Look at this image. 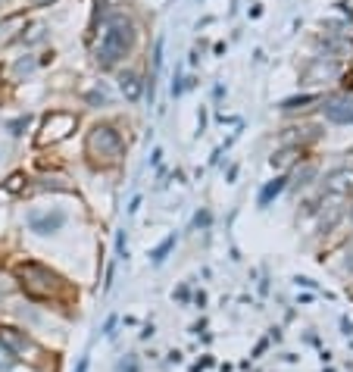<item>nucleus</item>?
Segmentation results:
<instances>
[{
  "instance_id": "8",
  "label": "nucleus",
  "mask_w": 353,
  "mask_h": 372,
  "mask_svg": "<svg viewBox=\"0 0 353 372\" xmlns=\"http://www.w3.org/2000/svg\"><path fill=\"white\" fill-rule=\"evenodd\" d=\"M25 32V16L16 13V16H7V19H0V48H7L13 41L22 38Z\"/></svg>"
},
{
  "instance_id": "3",
  "label": "nucleus",
  "mask_w": 353,
  "mask_h": 372,
  "mask_svg": "<svg viewBox=\"0 0 353 372\" xmlns=\"http://www.w3.org/2000/svg\"><path fill=\"white\" fill-rule=\"evenodd\" d=\"M85 150H88V156L94 163L113 166L122 156V138H119L116 129H109V125H97V129H91L88 141H85Z\"/></svg>"
},
{
  "instance_id": "18",
  "label": "nucleus",
  "mask_w": 353,
  "mask_h": 372,
  "mask_svg": "<svg viewBox=\"0 0 353 372\" xmlns=\"http://www.w3.org/2000/svg\"><path fill=\"white\" fill-rule=\"evenodd\" d=\"M266 347H269V341H259V344H257V351H253V357H259V353H263Z\"/></svg>"
},
{
  "instance_id": "13",
  "label": "nucleus",
  "mask_w": 353,
  "mask_h": 372,
  "mask_svg": "<svg viewBox=\"0 0 353 372\" xmlns=\"http://www.w3.org/2000/svg\"><path fill=\"white\" fill-rule=\"evenodd\" d=\"M297 154H300V147H285V150H279V154L272 156V166H288V163H291Z\"/></svg>"
},
{
  "instance_id": "5",
  "label": "nucleus",
  "mask_w": 353,
  "mask_h": 372,
  "mask_svg": "<svg viewBox=\"0 0 353 372\" xmlns=\"http://www.w3.org/2000/svg\"><path fill=\"white\" fill-rule=\"evenodd\" d=\"M75 129V116H69V113H50L47 119H44V132L38 135V144H56V141H63V138L69 135V132Z\"/></svg>"
},
{
  "instance_id": "11",
  "label": "nucleus",
  "mask_w": 353,
  "mask_h": 372,
  "mask_svg": "<svg viewBox=\"0 0 353 372\" xmlns=\"http://www.w3.org/2000/svg\"><path fill=\"white\" fill-rule=\"evenodd\" d=\"M285 185H288V178H275L272 185H266L263 194H259V207H269V200L272 197H279L281 191H285Z\"/></svg>"
},
{
  "instance_id": "16",
  "label": "nucleus",
  "mask_w": 353,
  "mask_h": 372,
  "mask_svg": "<svg viewBox=\"0 0 353 372\" xmlns=\"http://www.w3.org/2000/svg\"><path fill=\"white\" fill-rule=\"evenodd\" d=\"M344 266H347V269L353 272V241L347 244V251H344Z\"/></svg>"
},
{
  "instance_id": "15",
  "label": "nucleus",
  "mask_w": 353,
  "mask_h": 372,
  "mask_svg": "<svg viewBox=\"0 0 353 372\" xmlns=\"http://www.w3.org/2000/svg\"><path fill=\"white\" fill-rule=\"evenodd\" d=\"M119 372H141V366H138V360H135V353H129L125 360H119V366H116Z\"/></svg>"
},
{
  "instance_id": "2",
  "label": "nucleus",
  "mask_w": 353,
  "mask_h": 372,
  "mask_svg": "<svg viewBox=\"0 0 353 372\" xmlns=\"http://www.w3.org/2000/svg\"><path fill=\"white\" fill-rule=\"evenodd\" d=\"M16 278H19V288L28 294L32 300H50L56 291H60V276L47 266L34 263V260H25V263L16 266Z\"/></svg>"
},
{
  "instance_id": "17",
  "label": "nucleus",
  "mask_w": 353,
  "mask_h": 372,
  "mask_svg": "<svg viewBox=\"0 0 353 372\" xmlns=\"http://www.w3.org/2000/svg\"><path fill=\"white\" fill-rule=\"evenodd\" d=\"M7 188H10V191H19V188H22V176H13V178H10Z\"/></svg>"
},
{
  "instance_id": "12",
  "label": "nucleus",
  "mask_w": 353,
  "mask_h": 372,
  "mask_svg": "<svg viewBox=\"0 0 353 372\" xmlns=\"http://www.w3.org/2000/svg\"><path fill=\"white\" fill-rule=\"evenodd\" d=\"M172 247H175V235H172V238H166V241L160 244V247H156L153 254H150V260H153V263L160 266V263H163L166 257H169V251H172Z\"/></svg>"
},
{
  "instance_id": "6",
  "label": "nucleus",
  "mask_w": 353,
  "mask_h": 372,
  "mask_svg": "<svg viewBox=\"0 0 353 372\" xmlns=\"http://www.w3.org/2000/svg\"><path fill=\"white\" fill-rule=\"evenodd\" d=\"M66 225V213L63 210H34L28 213V229L34 235H54Z\"/></svg>"
},
{
  "instance_id": "10",
  "label": "nucleus",
  "mask_w": 353,
  "mask_h": 372,
  "mask_svg": "<svg viewBox=\"0 0 353 372\" xmlns=\"http://www.w3.org/2000/svg\"><path fill=\"white\" fill-rule=\"evenodd\" d=\"M291 178H294V185H297V188H303V185H310L312 178H316V163H303V166H297Z\"/></svg>"
},
{
  "instance_id": "9",
  "label": "nucleus",
  "mask_w": 353,
  "mask_h": 372,
  "mask_svg": "<svg viewBox=\"0 0 353 372\" xmlns=\"http://www.w3.org/2000/svg\"><path fill=\"white\" fill-rule=\"evenodd\" d=\"M119 88H122V94L129 97V101H138V97H141V79H138L135 72H122L119 75Z\"/></svg>"
},
{
  "instance_id": "7",
  "label": "nucleus",
  "mask_w": 353,
  "mask_h": 372,
  "mask_svg": "<svg viewBox=\"0 0 353 372\" xmlns=\"http://www.w3.org/2000/svg\"><path fill=\"white\" fill-rule=\"evenodd\" d=\"M322 113H325V119L338 122V125H350L353 122V97L350 94L328 97V101H322Z\"/></svg>"
},
{
  "instance_id": "14",
  "label": "nucleus",
  "mask_w": 353,
  "mask_h": 372,
  "mask_svg": "<svg viewBox=\"0 0 353 372\" xmlns=\"http://www.w3.org/2000/svg\"><path fill=\"white\" fill-rule=\"evenodd\" d=\"M16 363H19V360H16V357H13V353H10V351H7V347L0 344V372H10V369H13V366H16Z\"/></svg>"
},
{
  "instance_id": "1",
  "label": "nucleus",
  "mask_w": 353,
  "mask_h": 372,
  "mask_svg": "<svg viewBox=\"0 0 353 372\" xmlns=\"http://www.w3.org/2000/svg\"><path fill=\"white\" fill-rule=\"evenodd\" d=\"M131 44H135V28H131V22L125 19V16L113 13L107 22H103L100 41H97V50H94L97 63H100L103 69L116 66V63L131 50Z\"/></svg>"
},
{
  "instance_id": "4",
  "label": "nucleus",
  "mask_w": 353,
  "mask_h": 372,
  "mask_svg": "<svg viewBox=\"0 0 353 372\" xmlns=\"http://www.w3.org/2000/svg\"><path fill=\"white\" fill-rule=\"evenodd\" d=\"M0 344L7 347L16 360H22V363L38 366L44 360V347L38 344V341H34L28 332L16 329V325H0Z\"/></svg>"
}]
</instances>
